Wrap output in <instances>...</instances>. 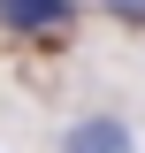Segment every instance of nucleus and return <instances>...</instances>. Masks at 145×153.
Listing matches in <instances>:
<instances>
[{
    "instance_id": "nucleus-3",
    "label": "nucleus",
    "mask_w": 145,
    "mask_h": 153,
    "mask_svg": "<svg viewBox=\"0 0 145 153\" xmlns=\"http://www.w3.org/2000/svg\"><path fill=\"white\" fill-rule=\"evenodd\" d=\"M107 8H115L122 23H145V0H107Z\"/></svg>"
},
{
    "instance_id": "nucleus-2",
    "label": "nucleus",
    "mask_w": 145,
    "mask_h": 153,
    "mask_svg": "<svg viewBox=\"0 0 145 153\" xmlns=\"http://www.w3.org/2000/svg\"><path fill=\"white\" fill-rule=\"evenodd\" d=\"M69 16V0H0V31H46Z\"/></svg>"
},
{
    "instance_id": "nucleus-1",
    "label": "nucleus",
    "mask_w": 145,
    "mask_h": 153,
    "mask_svg": "<svg viewBox=\"0 0 145 153\" xmlns=\"http://www.w3.org/2000/svg\"><path fill=\"white\" fill-rule=\"evenodd\" d=\"M69 153H130V130L115 123V115H92V123L69 130Z\"/></svg>"
}]
</instances>
